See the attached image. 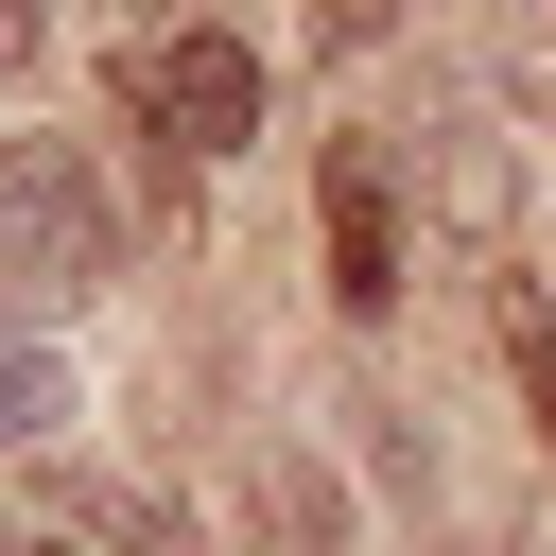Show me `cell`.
<instances>
[{
  "mask_svg": "<svg viewBox=\"0 0 556 556\" xmlns=\"http://www.w3.org/2000/svg\"><path fill=\"white\" fill-rule=\"evenodd\" d=\"M122 122H174L191 156H226V139H261V52L243 35H156V52H122Z\"/></svg>",
  "mask_w": 556,
  "mask_h": 556,
  "instance_id": "obj_1",
  "label": "cell"
},
{
  "mask_svg": "<svg viewBox=\"0 0 556 556\" xmlns=\"http://www.w3.org/2000/svg\"><path fill=\"white\" fill-rule=\"evenodd\" d=\"M330 295L400 313V174H382V139H330Z\"/></svg>",
  "mask_w": 556,
  "mask_h": 556,
  "instance_id": "obj_2",
  "label": "cell"
},
{
  "mask_svg": "<svg viewBox=\"0 0 556 556\" xmlns=\"http://www.w3.org/2000/svg\"><path fill=\"white\" fill-rule=\"evenodd\" d=\"M0 191L70 243V278H122V208H104V174H87V139H0Z\"/></svg>",
  "mask_w": 556,
  "mask_h": 556,
  "instance_id": "obj_3",
  "label": "cell"
},
{
  "mask_svg": "<svg viewBox=\"0 0 556 556\" xmlns=\"http://www.w3.org/2000/svg\"><path fill=\"white\" fill-rule=\"evenodd\" d=\"M417 174H434V208H452L469 243H504V226H521V156H504L486 122H434V139H417Z\"/></svg>",
  "mask_w": 556,
  "mask_h": 556,
  "instance_id": "obj_4",
  "label": "cell"
},
{
  "mask_svg": "<svg viewBox=\"0 0 556 556\" xmlns=\"http://www.w3.org/2000/svg\"><path fill=\"white\" fill-rule=\"evenodd\" d=\"M52 295H87V278H70V243H52V226L0 191V313H52Z\"/></svg>",
  "mask_w": 556,
  "mask_h": 556,
  "instance_id": "obj_5",
  "label": "cell"
},
{
  "mask_svg": "<svg viewBox=\"0 0 556 556\" xmlns=\"http://www.w3.org/2000/svg\"><path fill=\"white\" fill-rule=\"evenodd\" d=\"M52 417H70V365H52L35 330H0V452H35Z\"/></svg>",
  "mask_w": 556,
  "mask_h": 556,
  "instance_id": "obj_6",
  "label": "cell"
},
{
  "mask_svg": "<svg viewBox=\"0 0 556 556\" xmlns=\"http://www.w3.org/2000/svg\"><path fill=\"white\" fill-rule=\"evenodd\" d=\"M504 365H521V417H539V452H556V313L504 295Z\"/></svg>",
  "mask_w": 556,
  "mask_h": 556,
  "instance_id": "obj_7",
  "label": "cell"
},
{
  "mask_svg": "<svg viewBox=\"0 0 556 556\" xmlns=\"http://www.w3.org/2000/svg\"><path fill=\"white\" fill-rule=\"evenodd\" d=\"M104 539H122V556H208V539H191V504H156V486H122V504H104Z\"/></svg>",
  "mask_w": 556,
  "mask_h": 556,
  "instance_id": "obj_8",
  "label": "cell"
},
{
  "mask_svg": "<svg viewBox=\"0 0 556 556\" xmlns=\"http://www.w3.org/2000/svg\"><path fill=\"white\" fill-rule=\"evenodd\" d=\"M35 35H52V0H0V70H35Z\"/></svg>",
  "mask_w": 556,
  "mask_h": 556,
  "instance_id": "obj_9",
  "label": "cell"
},
{
  "mask_svg": "<svg viewBox=\"0 0 556 556\" xmlns=\"http://www.w3.org/2000/svg\"><path fill=\"white\" fill-rule=\"evenodd\" d=\"M0 556H70V539H0Z\"/></svg>",
  "mask_w": 556,
  "mask_h": 556,
  "instance_id": "obj_10",
  "label": "cell"
}]
</instances>
